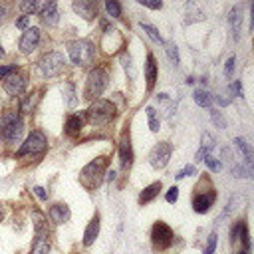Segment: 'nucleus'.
<instances>
[{"mask_svg":"<svg viewBox=\"0 0 254 254\" xmlns=\"http://www.w3.org/2000/svg\"><path fill=\"white\" fill-rule=\"evenodd\" d=\"M232 71H234V58H228V62H226V65H224V73L230 77Z\"/></svg>","mask_w":254,"mask_h":254,"instance_id":"obj_43","label":"nucleus"},{"mask_svg":"<svg viewBox=\"0 0 254 254\" xmlns=\"http://www.w3.org/2000/svg\"><path fill=\"white\" fill-rule=\"evenodd\" d=\"M234 145H236V149L244 155V159H246V165H248V169H250V163H252V151H250V145L242 139V137H236L234 139Z\"/></svg>","mask_w":254,"mask_h":254,"instance_id":"obj_24","label":"nucleus"},{"mask_svg":"<svg viewBox=\"0 0 254 254\" xmlns=\"http://www.w3.org/2000/svg\"><path fill=\"white\" fill-rule=\"evenodd\" d=\"M159 190H161V183H153V185L145 187V189L141 190V194H139V202H141V204L151 202V200H153V198L159 194Z\"/></svg>","mask_w":254,"mask_h":254,"instance_id":"obj_20","label":"nucleus"},{"mask_svg":"<svg viewBox=\"0 0 254 254\" xmlns=\"http://www.w3.org/2000/svg\"><path fill=\"white\" fill-rule=\"evenodd\" d=\"M107 85V71L103 67H95L89 71L87 79H85V89H83V97L85 99H97L103 89Z\"/></svg>","mask_w":254,"mask_h":254,"instance_id":"obj_4","label":"nucleus"},{"mask_svg":"<svg viewBox=\"0 0 254 254\" xmlns=\"http://www.w3.org/2000/svg\"><path fill=\"white\" fill-rule=\"evenodd\" d=\"M0 218H2V206H0Z\"/></svg>","mask_w":254,"mask_h":254,"instance_id":"obj_50","label":"nucleus"},{"mask_svg":"<svg viewBox=\"0 0 254 254\" xmlns=\"http://www.w3.org/2000/svg\"><path fill=\"white\" fill-rule=\"evenodd\" d=\"M34 192H36V194H38V198H42V200H46V198H48V192H46L42 187H36V189H34Z\"/></svg>","mask_w":254,"mask_h":254,"instance_id":"obj_45","label":"nucleus"},{"mask_svg":"<svg viewBox=\"0 0 254 254\" xmlns=\"http://www.w3.org/2000/svg\"><path fill=\"white\" fill-rule=\"evenodd\" d=\"M38 42H40V30L38 28H28L20 38V50L24 54H30L38 48Z\"/></svg>","mask_w":254,"mask_h":254,"instance_id":"obj_10","label":"nucleus"},{"mask_svg":"<svg viewBox=\"0 0 254 254\" xmlns=\"http://www.w3.org/2000/svg\"><path fill=\"white\" fill-rule=\"evenodd\" d=\"M171 153H173V145H171V143H167V141L157 143V145L151 149V153H149V163H151V167H155V169L167 167V163H169V159H171Z\"/></svg>","mask_w":254,"mask_h":254,"instance_id":"obj_8","label":"nucleus"},{"mask_svg":"<svg viewBox=\"0 0 254 254\" xmlns=\"http://www.w3.org/2000/svg\"><path fill=\"white\" fill-rule=\"evenodd\" d=\"M240 254H244V252H240Z\"/></svg>","mask_w":254,"mask_h":254,"instance_id":"obj_51","label":"nucleus"},{"mask_svg":"<svg viewBox=\"0 0 254 254\" xmlns=\"http://www.w3.org/2000/svg\"><path fill=\"white\" fill-rule=\"evenodd\" d=\"M105 8H107V12H109L113 18H119V16H121V4H119L117 0H107V2H105Z\"/></svg>","mask_w":254,"mask_h":254,"instance_id":"obj_30","label":"nucleus"},{"mask_svg":"<svg viewBox=\"0 0 254 254\" xmlns=\"http://www.w3.org/2000/svg\"><path fill=\"white\" fill-rule=\"evenodd\" d=\"M64 95H65V101H67V105H75V87H73V83H65L64 85Z\"/></svg>","mask_w":254,"mask_h":254,"instance_id":"obj_27","label":"nucleus"},{"mask_svg":"<svg viewBox=\"0 0 254 254\" xmlns=\"http://www.w3.org/2000/svg\"><path fill=\"white\" fill-rule=\"evenodd\" d=\"M97 234H99V216L95 214V216L89 220L87 228H85V234H83V244H85V246H91V244L95 242Z\"/></svg>","mask_w":254,"mask_h":254,"instance_id":"obj_16","label":"nucleus"},{"mask_svg":"<svg viewBox=\"0 0 254 254\" xmlns=\"http://www.w3.org/2000/svg\"><path fill=\"white\" fill-rule=\"evenodd\" d=\"M28 22H30V16H22V18L16 20V28H26Z\"/></svg>","mask_w":254,"mask_h":254,"instance_id":"obj_44","label":"nucleus"},{"mask_svg":"<svg viewBox=\"0 0 254 254\" xmlns=\"http://www.w3.org/2000/svg\"><path fill=\"white\" fill-rule=\"evenodd\" d=\"M204 163H206V167L210 169V171H220V161H216L214 157H210V155H206V159H202Z\"/></svg>","mask_w":254,"mask_h":254,"instance_id":"obj_35","label":"nucleus"},{"mask_svg":"<svg viewBox=\"0 0 254 254\" xmlns=\"http://www.w3.org/2000/svg\"><path fill=\"white\" fill-rule=\"evenodd\" d=\"M32 220H34V230H36V236H44L48 234V226H46V218L42 212L34 210L32 212Z\"/></svg>","mask_w":254,"mask_h":254,"instance_id":"obj_22","label":"nucleus"},{"mask_svg":"<svg viewBox=\"0 0 254 254\" xmlns=\"http://www.w3.org/2000/svg\"><path fill=\"white\" fill-rule=\"evenodd\" d=\"M246 230V224H244V220H238L234 226H232V232H230V240L232 242H236V240H240V236H242V232Z\"/></svg>","mask_w":254,"mask_h":254,"instance_id":"obj_29","label":"nucleus"},{"mask_svg":"<svg viewBox=\"0 0 254 254\" xmlns=\"http://www.w3.org/2000/svg\"><path fill=\"white\" fill-rule=\"evenodd\" d=\"M147 117H149V129L153 133L159 131V119H157V111L153 107H147Z\"/></svg>","mask_w":254,"mask_h":254,"instance_id":"obj_28","label":"nucleus"},{"mask_svg":"<svg viewBox=\"0 0 254 254\" xmlns=\"http://www.w3.org/2000/svg\"><path fill=\"white\" fill-rule=\"evenodd\" d=\"M214 198H216L214 190H208V192H196L194 198H192V208H194V212H198V214L208 212L210 206H212V202H214Z\"/></svg>","mask_w":254,"mask_h":254,"instance_id":"obj_11","label":"nucleus"},{"mask_svg":"<svg viewBox=\"0 0 254 254\" xmlns=\"http://www.w3.org/2000/svg\"><path fill=\"white\" fill-rule=\"evenodd\" d=\"M212 147H214V143H212V137H210L208 133H204V135H202V149L210 151Z\"/></svg>","mask_w":254,"mask_h":254,"instance_id":"obj_39","label":"nucleus"},{"mask_svg":"<svg viewBox=\"0 0 254 254\" xmlns=\"http://www.w3.org/2000/svg\"><path fill=\"white\" fill-rule=\"evenodd\" d=\"M232 173H234V177H250V169H244V167H234L232 169Z\"/></svg>","mask_w":254,"mask_h":254,"instance_id":"obj_40","label":"nucleus"},{"mask_svg":"<svg viewBox=\"0 0 254 254\" xmlns=\"http://www.w3.org/2000/svg\"><path fill=\"white\" fill-rule=\"evenodd\" d=\"M81 127H83V115H69L65 121V135L75 137V135H79Z\"/></svg>","mask_w":254,"mask_h":254,"instance_id":"obj_18","label":"nucleus"},{"mask_svg":"<svg viewBox=\"0 0 254 254\" xmlns=\"http://www.w3.org/2000/svg\"><path fill=\"white\" fill-rule=\"evenodd\" d=\"M139 4L141 6H147L151 10H161V6H163V2H151V0H139Z\"/></svg>","mask_w":254,"mask_h":254,"instance_id":"obj_38","label":"nucleus"},{"mask_svg":"<svg viewBox=\"0 0 254 254\" xmlns=\"http://www.w3.org/2000/svg\"><path fill=\"white\" fill-rule=\"evenodd\" d=\"M167 56H169L171 64L179 65V52H177V46L175 44H167Z\"/></svg>","mask_w":254,"mask_h":254,"instance_id":"obj_32","label":"nucleus"},{"mask_svg":"<svg viewBox=\"0 0 254 254\" xmlns=\"http://www.w3.org/2000/svg\"><path fill=\"white\" fill-rule=\"evenodd\" d=\"M214 248H216V234H210V236H208V242H206V246H204V254H212Z\"/></svg>","mask_w":254,"mask_h":254,"instance_id":"obj_36","label":"nucleus"},{"mask_svg":"<svg viewBox=\"0 0 254 254\" xmlns=\"http://www.w3.org/2000/svg\"><path fill=\"white\" fill-rule=\"evenodd\" d=\"M121 62H123V67L129 71V77H135V69H133V64H131V58L127 54L121 56Z\"/></svg>","mask_w":254,"mask_h":254,"instance_id":"obj_34","label":"nucleus"},{"mask_svg":"<svg viewBox=\"0 0 254 254\" xmlns=\"http://www.w3.org/2000/svg\"><path fill=\"white\" fill-rule=\"evenodd\" d=\"M194 173H196V169H194L192 165H187V167L177 175V179H183V177H189V175H194Z\"/></svg>","mask_w":254,"mask_h":254,"instance_id":"obj_41","label":"nucleus"},{"mask_svg":"<svg viewBox=\"0 0 254 254\" xmlns=\"http://www.w3.org/2000/svg\"><path fill=\"white\" fill-rule=\"evenodd\" d=\"M48 147V141H46V135L42 131H32L28 135V139L22 143V147L18 149V157H24V155H36V153H42L46 151Z\"/></svg>","mask_w":254,"mask_h":254,"instance_id":"obj_7","label":"nucleus"},{"mask_svg":"<svg viewBox=\"0 0 254 254\" xmlns=\"http://www.w3.org/2000/svg\"><path fill=\"white\" fill-rule=\"evenodd\" d=\"M64 56L62 54H58V52H50V54H46L40 62H38V67H40V73L44 75V77H54V75H58L62 69H64Z\"/></svg>","mask_w":254,"mask_h":254,"instance_id":"obj_6","label":"nucleus"},{"mask_svg":"<svg viewBox=\"0 0 254 254\" xmlns=\"http://www.w3.org/2000/svg\"><path fill=\"white\" fill-rule=\"evenodd\" d=\"M26 87V75H10L4 79V91L8 95H20Z\"/></svg>","mask_w":254,"mask_h":254,"instance_id":"obj_13","label":"nucleus"},{"mask_svg":"<svg viewBox=\"0 0 254 254\" xmlns=\"http://www.w3.org/2000/svg\"><path fill=\"white\" fill-rule=\"evenodd\" d=\"M145 79H147V87L151 89L155 85V79H157V64H155V58L153 54L147 56V65H145Z\"/></svg>","mask_w":254,"mask_h":254,"instance_id":"obj_19","label":"nucleus"},{"mask_svg":"<svg viewBox=\"0 0 254 254\" xmlns=\"http://www.w3.org/2000/svg\"><path fill=\"white\" fill-rule=\"evenodd\" d=\"M20 8L24 10V12H42V8H44V4H40V2H20Z\"/></svg>","mask_w":254,"mask_h":254,"instance_id":"obj_31","label":"nucleus"},{"mask_svg":"<svg viewBox=\"0 0 254 254\" xmlns=\"http://www.w3.org/2000/svg\"><path fill=\"white\" fill-rule=\"evenodd\" d=\"M73 10L83 16L85 20H93L97 16V4L95 2H89V0H75L73 2Z\"/></svg>","mask_w":254,"mask_h":254,"instance_id":"obj_14","label":"nucleus"},{"mask_svg":"<svg viewBox=\"0 0 254 254\" xmlns=\"http://www.w3.org/2000/svg\"><path fill=\"white\" fill-rule=\"evenodd\" d=\"M105 167H107V159H105V157H99V159L87 163V165L81 169V173H79L81 185H83L85 189H89V190L95 189V187H99L101 181H103Z\"/></svg>","mask_w":254,"mask_h":254,"instance_id":"obj_3","label":"nucleus"},{"mask_svg":"<svg viewBox=\"0 0 254 254\" xmlns=\"http://www.w3.org/2000/svg\"><path fill=\"white\" fill-rule=\"evenodd\" d=\"M228 22H230V28H232V36L234 40H238V32H240V22H242V16H240V8L234 6L228 14Z\"/></svg>","mask_w":254,"mask_h":254,"instance_id":"obj_21","label":"nucleus"},{"mask_svg":"<svg viewBox=\"0 0 254 254\" xmlns=\"http://www.w3.org/2000/svg\"><path fill=\"white\" fill-rule=\"evenodd\" d=\"M192 97H194V103H196V105H200V107H210V95H208V91L196 89Z\"/></svg>","mask_w":254,"mask_h":254,"instance_id":"obj_25","label":"nucleus"},{"mask_svg":"<svg viewBox=\"0 0 254 254\" xmlns=\"http://www.w3.org/2000/svg\"><path fill=\"white\" fill-rule=\"evenodd\" d=\"M210 115H212V119H214V123H216L218 127H224V125H226V123H224V119L218 115V111H216V109H210Z\"/></svg>","mask_w":254,"mask_h":254,"instance_id":"obj_42","label":"nucleus"},{"mask_svg":"<svg viewBox=\"0 0 254 254\" xmlns=\"http://www.w3.org/2000/svg\"><path fill=\"white\" fill-rule=\"evenodd\" d=\"M0 58H4V50L2 48H0Z\"/></svg>","mask_w":254,"mask_h":254,"instance_id":"obj_49","label":"nucleus"},{"mask_svg":"<svg viewBox=\"0 0 254 254\" xmlns=\"http://www.w3.org/2000/svg\"><path fill=\"white\" fill-rule=\"evenodd\" d=\"M151 240H153V246L159 250H165L167 246H171V242H173L171 226H167L165 222H155V226L151 230Z\"/></svg>","mask_w":254,"mask_h":254,"instance_id":"obj_9","label":"nucleus"},{"mask_svg":"<svg viewBox=\"0 0 254 254\" xmlns=\"http://www.w3.org/2000/svg\"><path fill=\"white\" fill-rule=\"evenodd\" d=\"M119 159H121V167L127 169L133 163V149H131V139H129V131H123L121 135V143H119Z\"/></svg>","mask_w":254,"mask_h":254,"instance_id":"obj_12","label":"nucleus"},{"mask_svg":"<svg viewBox=\"0 0 254 254\" xmlns=\"http://www.w3.org/2000/svg\"><path fill=\"white\" fill-rule=\"evenodd\" d=\"M24 133V123L18 111H4L0 115V137L6 143H18Z\"/></svg>","mask_w":254,"mask_h":254,"instance_id":"obj_1","label":"nucleus"},{"mask_svg":"<svg viewBox=\"0 0 254 254\" xmlns=\"http://www.w3.org/2000/svg\"><path fill=\"white\" fill-rule=\"evenodd\" d=\"M165 198H167V202H171V204L177 202V198H179V189H177V187H171V189L167 190V196H165Z\"/></svg>","mask_w":254,"mask_h":254,"instance_id":"obj_37","label":"nucleus"},{"mask_svg":"<svg viewBox=\"0 0 254 254\" xmlns=\"http://www.w3.org/2000/svg\"><path fill=\"white\" fill-rule=\"evenodd\" d=\"M4 14H6V8L0 6V24H2V20H4Z\"/></svg>","mask_w":254,"mask_h":254,"instance_id":"obj_48","label":"nucleus"},{"mask_svg":"<svg viewBox=\"0 0 254 254\" xmlns=\"http://www.w3.org/2000/svg\"><path fill=\"white\" fill-rule=\"evenodd\" d=\"M50 252V242H48V236H36L34 244H32V250L30 254H48Z\"/></svg>","mask_w":254,"mask_h":254,"instance_id":"obj_23","label":"nucleus"},{"mask_svg":"<svg viewBox=\"0 0 254 254\" xmlns=\"http://www.w3.org/2000/svg\"><path fill=\"white\" fill-rule=\"evenodd\" d=\"M232 91L240 97V95H242V83H240V81H234V83H232Z\"/></svg>","mask_w":254,"mask_h":254,"instance_id":"obj_46","label":"nucleus"},{"mask_svg":"<svg viewBox=\"0 0 254 254\" xmlns=\"http://www.w3.org/2000/svg\"><path fill=\"white\" fill-rule=\"evenodd\" d=\"M42 22L46 26H56L60 22V14H58V4L56 2H46L42 8Z\"/></svg>","mask_w":254,"mask_h":254,"instance_id":"obj_15","label":"nucleus"},{"mask_svg":"<svg viewBox=\"0 0 254 254\" xmlns=\"http://www.w3.org/2000/svg\"><path fill=\"white\" fill-rule=\"evenodd\" d=\"M216 101H218L220 105H228V103H230V99H228V97H222V95H218Z\"/></svg>","mask_w":254,"mask_h":254,"instance_id":"obj_47","label":"nucleus"},{"mask_svg":"<svg viewBox=\"0 0 254 254\" xmlns=\"http://www.w3.org/2000/svg\"><path fill=\"white\" fill-rule=\"evenodd\" d=\"M16 71H18L16 64H12V65H2V67H0V79H6V77H10V75H14Z\"/></svg>","mask_w":254,"mask_h":254,"instance_id":"obj_33","label":"nucleus"},{"mask_svg":"<svg viewBox=\"0 0 254 254\" xmlns=\"http://www.w3.org/2000/svg\"><path fill=\"white\" fill-rule=\"evenodd\" d=\"M50 218H52L56 224H62V222H65V220L69 218V208H67L64 202H58V204H54V206L50 208Z\"/></svg>","mask_w":254,"mask_h":254,"instance_id":"obj_17","label":"nucleus"},{"mask_svg":"<svg viewBox=\"0 0 254 254\" xmlns=\"http://www.w3.org/2000/svg\"><path fill=\"white\" fill-rule=\"evenodd\" d=\"M67 52H69V58L75 65H87L91 64L93 60V46L85 40H75L67 46Z\"/></svg>","mask_w":254,"mask_h":254,"instance_id":"obj_5","label":"nucleus"},{"mask_svg":"<svg viewBox=\"0 0 254 254\" xmlns=\"http://www.w3.org/2000/svg\"><path fill=\"white\" fill-rule=\"evenodd\" d=\"M141 28H143V32H147V36H149L151 40H155V42H159V44H165V40H163L161 34L157 32V28H153V26L147 24V22H141Z\"/></svg>","mask_w":254,"mask_h":254,"instance_id":"obj_26","label":"nucleus"},{"mask_svg":"<svg viewBox=\"0 0 254 254\" xmlns=\"http://www.w3.org/2000/svg\"><path fill=\"white\" fill-rule=\"evenodd\" d=\"M85 117L91 125H107L115 117V105L107 99H95L85 111Z\"/></svg>","mask_w":254,"mask_h":254,"instance_id":"obj_2","label":"nucleus"}]
</instances>
